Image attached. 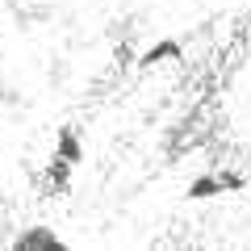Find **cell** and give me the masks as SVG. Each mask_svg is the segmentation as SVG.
Masks as SVG:
<instances>
[{
    "mask_svg": "<svg viewBox=\"0 0 251 251\" xmlns=\"http://www.w3.org/2000/svg\"><path fill=\"white\" fill-rule=\"evenodd\" d=\"M180 54H184L180 38H159V42H151L147 50H138L134 67L138 72H151V67H163V63H180Z\"/></svg>",
    "mask_w": 251,
    "mask_h": 251,
    "instance_id": "277c9868",
    "label": "cell"
},
{
    "mask_svg": "<svg viewBox=\"0 0 251 251\" xmlns=\"http://www.w3.org/2000/svg\"><path fill=\"white\" fill-rule=\"evenodd\" d=\"M13 247L17 251H59V247H67V243H63V234L54 230V226L34 222V226H25V230L13 234Z\"/></svg>",
    "mask_w": 251,
    "mask_h": 251,
    "instance_id": "3957f363",
    "label": "cell"
},
{
    "mask_svg": "<svg viewBox=\"0 0 251 251\" xmlns=\"http://www.w3.org/2000/svg\"><path fill=\"white\" fill-rule=\"evenodd\" d=\"M247 188V176L234 168H218V172H197V176L188 180L184 188V201H214L222 193H243Z\"/></svg>",
    "mask_w": 251,
    "mask_h": 251,
    "instance_id": "6da1fadb",
    "label": "cell"
},
{
    "mask_svg": "<svg viewBox=\"0 0 251 251\" xmlns=\"http://www.w3.org/2000/svg\"><path fill=\"white\" fill-rule=\"evenodd\" d=\"M75 168H80V163L63 159V155H50L46 168H42V193L46 197H67L72 184H75Z\"/></svg>",
    "mask_w": 251,
    "mask_h": 251,
    "instance_id": "7a4b0ae2",
    "label": "cell"
},
{
    "mask_svg": "<svg viewBox=\"0 0 251 251\" xmlns=\"http://www.w3.org/2000/svg\"><path fill=\"white\" fill-rule=\"evenodd\" d=\"M50 155H63V159H72V163H84V134L75 130V126H59V130H54V151Z\"/></svg>",
    "mask_w": 251,
    "mask_h": 251,
    "instance_id": "5b68a950",
    "label": "cell"
}]
</instances>
